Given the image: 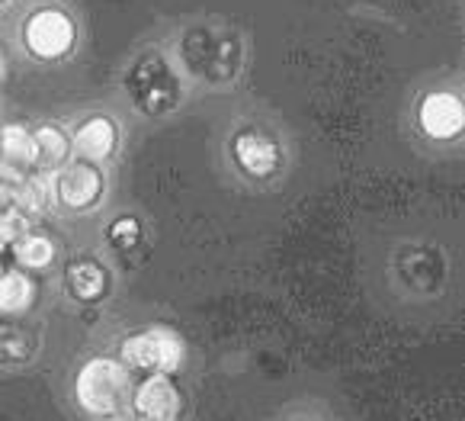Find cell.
<instances>
[{"mask_svg":"<svg viewBox=\"0 0 465 421\" xmlns=\"http://www.w3.org/2000/svg\"><path fill=\"white\" fill-rule=\"evenodd\" d=\"M132 396V370L119 357L96 354L84 360L74 373V402L84 415L94 418H116L129 406Z\"/></svg>","mask_w":465,"mask_h":421,"instance_id":"obj_1","label":"cell"},{"mask_svg":"<svg viewBox=\"0 0 465 421\" xmlns=\"http://www.w3.org/2000/svg\"><path fill=\"white\" fill-rule=\"evenodd\" d=\"M20 42L35 62H64L77 45V23L62 7H35L23 20Z\"/></svg>","mask_w":465,"mask_h":421,"instance_id":"obj_2","label":"cell"},{"mask_svg":"<svg viewBox=\"0 0 465 421\" xmlns=\"http://www.w3.org/2000/svg\"><path fill=\"white\" fill-rule=\"evenodd\" d=\"M186 345L173 328L164 325H154V328H144V332H132L119 345V360H123L129 370H164L177 373L183 364Z\"/></svg>","mask_w":465,"mask_h":421,"instance_id":"obj_3","label":"cell"},{"mask_svg":"<svg viewBox=\"0 0 465 421\" xmlns=\"http://www.w3.org/2000/svg\"><path fill=\"white\" fill-rule=\"evenodd\" d=\"M106 194V177L94 161H64L58 171H52V200L64 213H94Z\"/></svg>","mask_w":465,"mask_h":421,"instance_id":"obj_4","label":"cell"},{"mask_svg":"<svg viewBox=\"0 0 465 421\" xmlns=\"http://www.w3.org/2000/svg\"><path fill=\"white\" fill-rule=\"evenodd\" d=\"M228 152H232L234 167L251 180H267L282 167L280 142L273 135H267L263 129H253V125L234 132Z\"/></svg>","mask_w":465,"mask_h":421,"instance_id":"obj_5","label":"cell"},{"mask_svg":"<svg viewBox=\"0 0 465 421\" xmlns=\"http://www.w3.org/2000/svg\"><path fill=\"white\" fill-rule=\"evenodd\" d=\"M129 406L135 418L171 421L183 412V393H180V386L173 383L171 373L151 370V376H144L142 383L132 386Z\"/></svg>","mask_w":465,"mask_h":421,"instance_id":"obj_6","label":"cell"},{"mask_svg":"<svg viewBox=\"0 0 465 421\" xmlns=\"http://www.w3.org/2000/svg\"><path fill=\"white\" fill-rule=\"evenodd\" d=\"M418 125L433 142H452L462 135L465 106L456 90H430L418 104Z\"/></svg>","mask_w":465,"mask_h":421,"instance_id":"obj_7","label":"cell"},{"mask_svg":"<svg viewBox=\"0 0 465 421\" xmlns=\"http://www.w3.org/2000/svg\"><path fill=\"white\" fill-rule=\"evenodd\" d=\"M68 138H71V155H77L81 161L100 165V161L116 155L119 125H116V119L106 116V113H94V116L81 119Z\"/></svg>","mask_w":465,"mask_h":421,"instance_id":"obj_8","label":"cell"},{"mask_svg":"<svg viewBox=\"0 0 465 421\" xmlns=\"http://www.w3.org/2000/svg\"><path fill=\"white\" fill-rule=\"evenodd\" d=\"M35 167V138L33 129L23 123L0 125V177L14 184Z\"/></svg>","mask_w":465,"mask_h":421,"instance_id":"obj_9","label":"cell"},{"mask_svg":"<svg viewBox=\"0 0 465 421\" xmlns=\"http://www.w3.org/2000/svg\"><path fill=\"white\" fill-rule=\"evenodd\" d=\"M68 290L81 303H96L110 290V274L94 257H77L74 264H68Z\"/></svg>","mask_w":465,"mask_h":421,"instance_id":"obj_10","label":"cell"},{"mask_svg":"<svg viewBox=\"0 0 465 421\" xmlns=\"http://www.w3.org/2000/svg\"><path fill=\"white\" fill-rule=\"evenodd\" d=\"M35 138V167L39 171H58L71 158V138L58 123H39L33 129Z\"/></svg>","mask_w":465,"mask_h":421,"instance_id":"obj_11","label":"cell"},{"mask_svg":"<svg viewBox=\"0 0 465 421\" xmlns=\"http://www.w3.org/2000/svg\"><path fill=\"white\" fill-rule=\"evenodd\" d=\"M10 196H14L16 209H23L26 216H39L52 203V174L33 167L10 184Z\"/></svg>","mask_w":465,"mask_h":421,"instance_id":"obj_12","label":"cell"},{"mask_svg":"<svg viewBox=\"0 0 465 421\" xmlns=\"http://www.w3.org/2000/svg\"><path fill=\"white\" fill-rule=\"evenodd\" d=\"M10 251H14L16 267H23V270H45V267H52L58 257L55 242L48 236H42V232H29V228L10 242Z\"/></svg>","mask_w":465,"mask_h":421,"instance_id":"obj_13","label":"cell"},{"mask_svg":"<svg viewBox=\"0 0 465 421\" xmlns=\"http://www.w3.org/2000/svg\"><path fill=\"white\" fill-rule=\"evenodd\" d=\"M35 284L26 270H0V316H20L33 306Z\"/></svg>","mask_w":465,"mask_h":421,"instance_id":"obj_14","label":"cell"},{"mask_svg":"<svg viewBox=\"0 0 465 421\" xmlns=\"http://www.w3.org/2000/svg\"><path fill=\"white\" fill-rule=\"evenodd\" d=\"M29 354H33V338L16 325H0V357L26 360Z\"/></svg>","mask_w":465,"mask_h":421,"instance_id":"obj_15","label":"cell"},{"mask_svg":"<svg viewBox=\"0 0 465 421\" xmlns=\"http://www.w3.org/2000/svg\"><path fill=\"white\" fill-rule=\"evenodd\" d=\"M106 238H110L113 248H135L138 238H142V226L132 216H123V219L106 226Z\"/></svg>","mask_w":465,"mask_h":421,"instance_id":"obj_16","label":"cell"},{"mask_svg":"<svg viewBox=\"0 0 465 421\" xmlns=\"http://www.w3.org/2000/svg\"><path fill=\"white\" fill-rule=\"evenodd\" d=\"M10 203H14V196H10V180L0 177V213H4Z\"/></svg>","mask_w":465,"mask_h":421,"instance_id":"obj_17","label":"cell"},{"mask_svg":"<svg viewBox=\"0 0 465 421\" xmlns=\"http://www.w3.org/2000/svg\"><path fill=\"white\" fill-rule=\"evenodd\" d=\"M0 77H4V58H0Z\"/></svg>","mask_w":465,"mask_h":421,"instance_id":"obj_18","label":"cell"},{"mask_svg":"<svg viewBox=\"0 0 465 421\" xmlns=\"http://www.w3.org/2000/svg\"><path fill=\"white\" fill-rule=\"evenodd\" d=\"M0 4H4V0H0Z\"/></svg>","mask_w":465,"mask_h":421,"instance_id":"obj_19","label":"cell"}]
</instances>
